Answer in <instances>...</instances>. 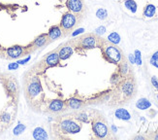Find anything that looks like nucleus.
<instances>
[{"label": "nucleus", "instance_id": "6", "mask_svg": "<svg viewBox=\"0 0 158 140\" xmlns=\"http://www.w3.org/2000/svg\"><path fill=\"white\" fill-rule=\"evenodd\" d=\"M79 44L82 48L92 49L97 46V38L92 34H87L79 39Z\"/></svg>", "mask_w": 158, "mask_h": 140}, {"label": "nucleus", "instance_id": "7", "mask_svg": "<svg viewBox=\"0 0 158 140\" xmlns=\"http://www.w3.org/2000/svg\"><path fill=\"white\" fill-rule=\"evenodd\" d=\"M121 90H122L123 94L130 98L133 95H134L135 93V84L133 83L131 80H126L125 82L122 83L121 85Z\"/></svg>", "mask_w": 158, "mask_h": 140}, {"label": "nucleus", "instance_id": "4", "mask_svg": "<svg viewBox=\"0 0 158 140\" xmlns=\"http://www.w3.org/2000/svg\"><path fill=\"white\" fill-rule=\"evenodd\" d=\"M92 130L96 138L103 139L106 138L109 134V130L107 124L102 119H95L92 122Z\"/></svg>", "mask_w": 158, "mask_h": 140}, {"label": "nucleus", "instance_id": "9", "mask_svg": "<svg viewBox=\"0 0 158 140\" xmlns=\"http://www.w3.org/2000/svg\"><path fill=\"white\" fill-rule=\"evenodd\" d=\"M23 51H24L23 47H21L20 45H15V46H12V47L8 48L7 50H6V53H7L9 58H17L23 54Z\"/></svg>", "mask_w": 158, "mask_h": 140}, {"label": "nucleus", "instance_id": "17", "mask_svg": "<svg viewBox=\"0 0 158 140\" xmlns=\"http://www.w3.org/2000/svg\"><path fill=\"white\" fill-rule=\"evenodd\" d=\"M150 106H151V103L147 98H140L136 102V107L140 109V110H147Z\"/></svg>", "mask_w": 158, "mask_h": 140}, {"label": "nucleus", "instance_id": "13", "mask_svg": "<svg viewBox=\"0 0 158 140\" xmlns=\"http://www.w3.org/2000/svg\"><path fill=\"white\" fill-rule=\"evenodd\" d=\"M64 108V102L60 99H54L51 102L50 106H48V109L52 111V112H60L62 111Z\"/></svg>", "mask_w": 158, "mask_h": 140}, {"label": "nucleus", "instance_id": "23", "mask_svg": "<svg viewBox=\"0 0 158 140\" xmlns=\"http://www.w3.org/2000/svg\"><path fill=\"white\" fill-rule=\"evenodd\" d=\"M25 126L24 125H22V124H19L17 125L15 129H14V130H13V132H14V134L15 135H19V134H21V133H22L24 130H25Z\"/></svg>", "mask_w": 158, "mask_h": 140}, {"label": "nucleus", "instance_id": "26", "mask_svg": "<svg viewBox=\"0 0 158 140\" xmlns=\"http://www.w3.org/2000/svg\"><path fill=\"white\" fill-rule=\"evenodd\" d=\"M150 64H152L153 66L158 68V51L152 54V57L150 58Z\"/></svg>", "mask_w": 158, "mask_h": 140}, {"label": "nucleus", "instance_id": "14", "mask_svg": "<svg viewBox=\"0 0 158 140\" xmlns=\"http://www.w3.org/2000/svg\"><path fill=\"white\" fill-rule=\"evenodd\" d=\"M114 116L117 117L119 120H122V121H129L131 119V115L130 113L126 110V109L123 108H118L115 110L114 112Z\"/></svg>", "mask_w": 158, "mask_h": 140}, {"label": "nucleus", "instance_id": "22", "mask_svg": "<svg viewBox=\"0 0 158 140\" xmlns=\"http://www.w3.org/2000/svg\"><path fill=\"white\" fill-rule=\"evenodd\" d=\"M96 17L98 18L99 20H106L108 17V12L104 8H100L96 11Z\"/></svg>", "mask_w": 158, "mask_h": 140}, {"label": "nucleus", "instance_id": "39", "mask_svg": "<svg viewBox=\"0 0 158 140\" xmlns=\"http://www.w3.org/2000/svg\"><path fill=\"white\" fill-rule=\"evenodd\" d=\"M156 97H157V99H158V94H157V95H156Z\"/></svg>", "mask_w": 158, "mask_h": 140}, {"label": "nucleus", "instance_id": "3", "mask_svg": "<svg viewBox=\"0 0 158 140\" xmlns=\"http://www.w3.org/2000/svg\"><path fill=\"white\" fill-rule=\"evenodd\" d=\"M59 126L60 130L63 131V133H67V134H76V133L80 132L82 130L81 125L72 119L62 120L60 122Z\"/></svg>", "mask_w": 158, "mask_h": 140}, {"label": "nucleus", "instance_id": "28", "mask_svg": "<svg viewBox=\"0 0 158 140\" xmlns=\"http://www.w3.org/2000/svg\"><path fill=\"white\" fill-rule=\"evenodd\" d=\"M1 120L2 122H4V123H9L10 120H11V115L9 113H3L1 115Z\"/></svg>", "mask_w": 158, "mask_h": 140}, {"label": "nucleus", "instance_id": "15", "mask_svg": "<svg viewBox=\"0 0 158 140\" xmlns=\"http://www.w3.org/2000/svg\"><path fill=\"white\" fill-rule=\"evenodd\" d=\"M50 40L48 37V34H41L39 35L38 37H36V39L33 41V45L36 47V48H41V47H43L45 46L46 44H48V41Z\"/></svg>", "mask_w": 158, "mask_h": 140}, {"label": "nucleus", "instance_id": "18", "mask_svg": "<svg viewBox=\"0 0 158 140\" xmlns=\"http://www.w3.org/2000/svg\"><path fill=\"white\" fill-rule=\"evenodd\" d=\"M67 105L71 109H74V110H76V109H79V108L82 107L83 101L81 99H79V98H76V97H72V98L68 99Z\"/></svg>", "mask_w": 158, "mask_h": 140}, {"label": "nucleus", "instance_id": "2", "mask_svg": "<svg viewBox=\"0 0 158 140\" xmlns=\"http://www.w3.org/2000/svg\"><path fill=\"white\" fill-rule=\"evenodd\" d=\"M103 54L105 58L113 63H119L122 58V54L118 47L114 44H104L103 46Z\"/></svg>", "mask_w": 158, "mask_h": 140}, {"label": "nucleus", "instance_id": "27", "mask_svg": "<svg viewBox=\"0 0 158 140\" xmlns=\"http://www.w3.org/2000/svg\"><path fill=\"white\" fill-rule=\"evenodd\" d=\"M7 89H8V90H9L10 93H12V94H15V93H16V90H17L16 84H15L14 82L10 81V82L7 84Z\"/></svg>", "mask_w": 158, "mask_h": 140}, {"label": "nucleus", "instance_id": "25", "mask_svg": "<svg viewBox=\"0 0 158 140\" xmlns=\"http://www.w3.org/2000/svg\"><path fill=\"white\" fill-rule=\"evenodd\" d=\"M134 58H135V63L137 65H142V54L139 50H136L134 53Z\"/></svg>", "mask_w": 158, "mask_h": 140}, {"label": "nucleus", "instance_id": "16", "mask_svg": "<svg viewBox=\"0 0 158 140\" xmlns=\"http://www.w3.org/2000/svg\"><path fill=\"white\" fill-rule=\"evenodd\" d=\"M33 138L39 139V140L48 139V134L44 129H42V127H36L33 130Z\"/></svg>", "mask_w": 158, "mask_h": 140}, {"label": "nucleus", "instance_id": "20", "mask_svg": "<svg viewBox=\"0 0 158 140\" xmlns=\"http://www.w3.org/2000/svg\"><path fill=\"white\" fill-rule=\"evenodd\" d=\"M124 6L129 11H131L133 14H135L136 12H137L138 5H137L135 0H126V1L124 2Z\"/></svg>", "mask_w": 158, "mask_h": 140}, {"label": "nucleus", "instance_id": "30", "mask_svg": "<svg viewBox=\"0 0 158 140\" xmlns=\"http://www.w3.org/2000/svg\"><path fill=\"white\" fill-rule=\"evenodd\" d=\"M151 84H152V86L158 90V79L155 76L151 77Z\"/></svg>", "mask_w": 158, "mask_h": 140}, {"label": "nucleus", "instance_id": "34", "mask_svg": "<svg viewBox=\"0 0 158 140\" xmlns=\"http://www.w3.org/2000/svg\"><path fill=\"white\" fill-rule=\"evenodd\" d=\"M30 59V57H28V58H26L25 59H22V60H19V62H17V63L19 64H24V63H26L28 60Z\"/></svg>", "mask_w": 158, "mask_h": 140}, {"label": "nucleus", "instance_id": "40", "mask_svg": "<svg viewBox=\"0 0 158 140\" xmlns=\"http://www.w3.org/2000/svg\"><path fill=\"white\" fill-rule=\"evenodd\" d=\"M0 50H1V47H0Z\"/></svg>", "mask_w": 158, "mask_h": 140}, {"label": "nucleus", "instance_id": "29", "mask_svg": "<svg viewBox=\"0 0 158 140\" xmlns=\"http://www.w3.org/2000/svg\"><path fill=\"white\" fill-rule=\"evenodd\" d=\"M95 32H96V34H98V35H103V34H104V33L106 32V27L103 26H101L97 27V28L95 29Z\"/></svg>", "mask_w": 158, "mask_h": 140}, {"label": "nucleus", "instance_id": "8", "mask_svg": "<svg viewBox=\"0 0 158 140\" xmlns=\"http://www.w3.org/2000/svg\"><path fill=\"white\" fill-rule=\"evenodd\" d=\"M41 92H42V87H41L40 82L37 80V79L29 84V86L27 88V93H28L30 97L37 96Z\"/></svg>", "mask_w": 158, "mask_h": 140}, {"label": "nucleus", "instance_id": "10", "mask_svg": "<svg viewBox=\"0 0 158 140\" xmlns=\"http://www.w3.org/2000/svg\"><path fill=\"white\" fill-rule=\"evenodd\" d=\"M47 34H48V39L51 41H54V40H57L58 38H60L62 36V30L58 26H52L50 29H48V32Z\"/></svg>", "mask_w": 158, "mask_h": 140}, {"label": "nucleus", "instance_id": "11", "mask_svg": "<svg viewBox=\"0 0 158 140\" xmlns=\"http://www.w3.org/2000/svg\"><path fill=\"white\" fill-rule=\"evenodd\" d=\"M59 56L57 53H51L48 54L46 59H45V63L47 64L48 67H53L59 63Z\"/></svg>", "mask_w": 158, "mask_h": 140}, {"label": "nucleus", "instance_id": "21", "mask_svg": "<svg viewBox=\"0 0 158 140\" xmlns=\"http://www.w3.org/2000/svg\"><path fill=\"white\" fill-rule=\"evenodd\" d=\"M108 41L110 42L111 44L118 45L120 43V36L117 32H112L110 35L108 36Z\"/></svg>", "mask_w": 158, "mask_h": 140}, {"label": "nucleus", "instance_id": "32", "mask_svg": "<svg viewBox=\"0 0 158 140\" xmlns=\"http://www.w3.org/2000/svg\"><path fill=\"white\" fill-rule=\"evenodd\" d=\"M83 31H84V29L83 28H79V29H77L76 31H74L72 33V35L73 36H77L78 34H81V33H83Z\"/></svg>", "mask_w": 158, "mask_h": 140}, {"label": "nucleus", "instance_id": "36", "mask_svg": "<svg viewBox=\"0 0 158 140\" xmlns=\"http://www.w3.org/2000/svg\"><path fill=\"white\" fill-rule=\"evenodd\" d=\"M112 130H113L114 132H117L118 131V127L115 126H112Z\"/></svg>", "mask_w": 158, "mask_h": 140}, {"label": "nucleus", "instance_id": "38", "mask_svg": "<svg viewBox=\"0 0 158 140\" xmlns=\"http://www.w3.org/2000/svg\"><path fill=\"white\" fill-rule=\"evenodd\" d=\"M154 139H156V140H158V133H157V134L154 136Z\"/></svg>", "mask_w": 158, "mask_h": 140}, {"label": "nucleus", "instance_id": "24", "mask_svg": "<svg viewBox=\"0 0 158 140\" xmlns=\"http://www.w3.org/2000/svg\"><path fill=\"white\" fill-rule=\"evenodd\" d=\"M76 119H77L78 121L82 122V123H88V116H87V114H86L84 112L79 113V114L77 115Z\"/></svg>", "mask_w": 158, "mask_h": 140}, {"label": "nucleus", "instance_id": "35", "mask_svg": "<svg viewBox=\"0 0 158 140\" xmlns=\"http://www.w3.org/2000/svg\"><path fill=\"white\" fill-rule=\"evenodd\" d=\"M129 62L130 63L134 64L135 63V58H134V54H129Z\"/></svg>", "mask_w": 158, "mask_h": 140}, {"label": "nucleus", "instance_id": "19", "mask_svg": "<svg viewBox=\"0 0 158 140\" xmlns=\"http://www.w3.org/2000/svg\"><path fill=\"white\" fill-rule=\"evenodd\" d=\"M156 13V7L153 4H148L144 10V16L145 18H152Z\"/></svg>", "mask_w": 158, "mask_h": 140}, {"label": "nucleus", "instance_id": "37", "mask_svg": "<svg viewBox=\"0 0 158 140\" xmlns=\"http://www.w3.org/2000/svg\"><path fill=\"white\" fill-rule=\"evenodd\" d=\"M135 139H145V137L144 136H141V135H138V136L135 137Z\"/></svg>", "mask_w": 158, "mask_h": 140}, {"label": "nucleus", "instance_id": "12", "mask_svg": "<svg viewBox=\"0 0 158 140\" xmlns=\"http://www.w3.org/2000/svg\"><path fill=\"white\" fill-rule=\"evenodd\" d=\"M74 53V50L71 46H64L60 49V51L58 53V56L60 60H66L68 59Z\"/></svg>", "mask_w": 158, "mask_h": 140}, {"label": "nucleus", "instance_id": "33", "mask_svg": "<svg viewBox=\"0 0 158 140\" xmlns=\"http://www.w3.org/2000/svg\"><path fill=\"white\" fill-rule=\"evenodd\" d=\"M127 70H128V67H127V64H122L121 65V67H120V71L122 72V73H126Z\"/></svg>", "mask_w": 158, "mask_h": 140}, {"label": "nucleus", "instance_id": "31", "mask_svg": "<svg viewBox=\"0 0 158 140\" xmlns=\"http://www.w3.org/2000/svg\"><path fill=\"white\" fill-rule=\"evenodd\" d=\"M8 68L10 70H16L19 68V63L17 62H13V63H10L9 66H8Z\"/></svg>", "mask_w": 158, "mask_h": 140}, {"label": "nucleus", "instance_id": "1", "mask_svg": "<svg viewBox=\"0 0 158 140\" xmlns=\"http://www.w3.org/2000/svg\"><path fill=\"white\" fill-rule=\"evenodd\" d=\"M77 15L73 14L72 12H67V13H64L62 18H61V21H60V24L59 26L62 30V33L65 34H68L70 31H72L73 29L76 27V26L79 23L80 20Z\"/></svg>", "mask_w": 158, "mask_h": 140}, {"label": "nucleus", "instance_id": "5", "mask_svg": "<svg viewBox=\"0 0 158 140\" xmlns=\"http://www.w3.org/2000/svg\"><path fill=\"white\" fill-rule=\"evenodd\" d=\"M66 6L70 10V12L77 15L78 17H82L83 15L84 10H86L83 0H67Z\"/></svg>", "mask_w": 158, "mask_h": 140}]
</instances>
